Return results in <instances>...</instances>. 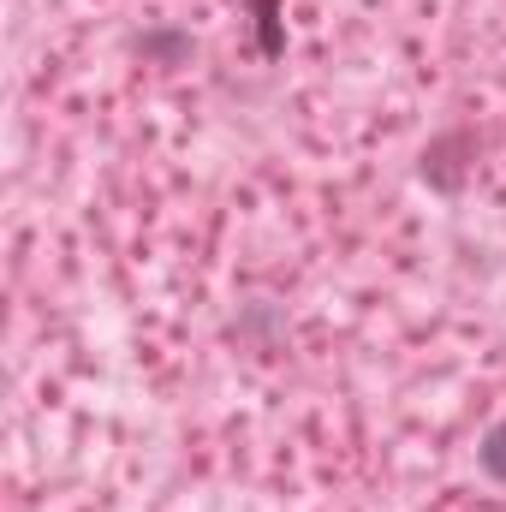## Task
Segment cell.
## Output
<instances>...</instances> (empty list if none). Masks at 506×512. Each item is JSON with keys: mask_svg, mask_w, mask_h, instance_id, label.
Wrapping results in <instances>:
<instances>
[{"mask_svg": "<svg viewBox=\"0 0 506 512\" xmlns=\"http://www.w3.org/2000/svg\"><path fill=\"white\" fill-rule=\"evenodd\" d=\"M477 149H483V137H477L471 126L435 131V137L423 143V155H417L423 185H435L441 197H459V191H465V179H471V167H477Z\"/></svg>", "mask_w": 506, "mask_h": 512, "instance_id": "obj_1", "label": "cell"}, {"mask_svg": "<svg viewBox=\"0 0 506 512\" xmlns=\"http://www.w3.org/2000/svg\"><path fill=\"white\" fill-rule=\"evenodd\" d=\"M227 340H239L245 352L274 358V352L286 346V310H280V304H268V298H245V304H239V316L227 322Z\"/></svg>", "mask_w": 506, "mask_h": 512, "instance_id": "obj_2", "label": "cell"}, {"mask_svg": "<svg viewBox=\"0 0 506 512\" xmlns=\"http://www.w3.org/2000/svg\"><path fill=\"white\" fill-rule=\"evenodd\" d=\"M131 54H137L143 66L173 72V66H191V60H197V36H191L185 24H143V30L131 36Z\"/></svg>", "mask_w": 506, "mask_h": 512, "instance_id": "obj_3", "label": "cell"}, {"mask_svg": "<svg viewBox=\"0 0 506 512\" xmlns=\"http://www.w3.org/2000/svg\"><path fill=\"white\" fill-rule=\"evenodd\" d=\"M245 6H251V24H256V54L280 60L286 54V18H280L286 6L280 0H245Z\"/></svg>", "mask_w": 506, "mask_h": 512, "instance_id": "obj_4", "label": "cell"}, {"mask_svg": "<svg viewBox=\"0 0 506 512\" xmlns=\"http://www.w3.org/2000/svg\"><path fill=\"white\" fill-rule=\"evenodd\" d=\"M477 471L506 489V417H495V423L477 435Z\"/></svg>", "mask_w": 506, "mask_h": 512, "instance_id": "obj_5", "label": "cell"}]
</instances>
